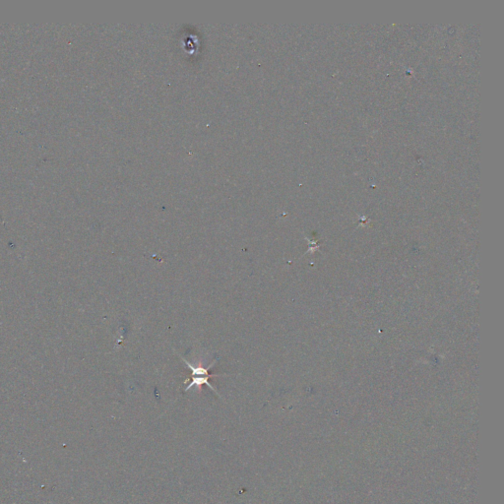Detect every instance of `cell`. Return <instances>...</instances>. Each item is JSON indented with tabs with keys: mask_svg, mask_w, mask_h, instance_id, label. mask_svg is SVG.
<instances>
[{
	"mask_svg": "<svg viewBox=\"0 0 504 504\" xmlns=\"http://www.w3.org/2000/svg\"><path fill=\"white\" fill-rule=\"evenodd\" d=\"M182 360H184V362L188 364L189 370L192 372V374H191L192 376H191V378H190V383H189L188 386L186 388V392L189 391V389H190V388H192V387H195V386H196V387H200V386H202L203 384H206L208 387H210V388H211L214 392H216V393L218 394V392L214 389V387H213V386L210 384V382H209V379H210V378H213V376H214V378L216 376H211V374H209V370H210L211 368H213V366L216 364V360H215V362H213V364H212L209 368H204V366H192L191 364H189L188 362V360H186V358H182Z\"/></svg>",
	"mask_w": 504,
	"mask_h": 504,
	"instance_id": "6da1fadb",
	"label": "cell"
}]
</instances>
